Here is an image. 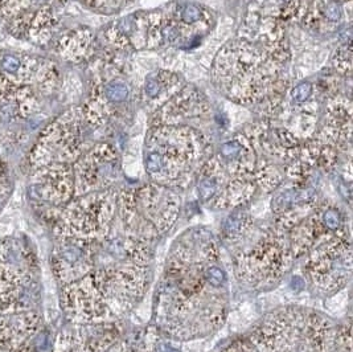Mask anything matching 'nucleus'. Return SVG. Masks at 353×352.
I'll use <instances>...</instances> for the list:
<instances>
[{"label":"nucleus","instance_id":"1","mask_svg":"<svg viewBox=\"0 0 353 352\" xmlns=\"http://www.w3.org/2000/svg\"><path fill=\"white\" fill-rule=\"evenodd\" d=\"M217 260L219 248L206 229H191L172 249L158 298V323L172 338L206 335L224 323L225 286L206 278V268Z\"/></svg>","mask_w":353,"mask_h":352},{"label":"nucleus","instance_id":"2","mask_svg":"<svg viewBox=\"0 0 353 352\" xmlns=\"http://www.w3.org/2000/svg\"><path fill=\"white\" fill-rule=\"evenodd\" d=\"M147 283V266L134 262L109 264L66 287L67 311L80 322H114L143 297Z\"/></svg>","mask_w":353,"mask_h":352},{"label":"nucleus","instance_id":"3","mask_svg":"<svg viewBox=\"0 0 353 352\" xmlns=\"http://www.w3.org/2000/svg\"><path fill=\"white\" fill-rule=\"evenodd\" d=\"M252 343L259 352H336L337 330L327 316L286 307L263 319Z\"/></svg>","mask_w":353,"mask_h":352},{"label":"nucleus","instance_id":"4","mask_svg":"<svg viewBox=\"0 0 353 352\" xmlns=\"http://www.w3.org/2000/svg\"><path fill=\"white\" fill-rule=\"evenodd\" d=\"M204 142L195 130L163 126L151 131L147 143V172L156 184L183 187L204 155Z\"/></svg>","mask_w":353,"mask_h":352},{"label":"nucleus","instance_id":"5","mask_svg":"<svg viewBox=\"0 0 353 352\" xmlns=\"http://www.w3.org/2000/svg\"><path fill=\"white\" fill-rule=\"evenodd\" d=\"M224 52L235 62H226L228 71H217V82L229 95L257 97L276 78L278 68L265 50L248 41L230 44ZM259 98V97H258Z\"/></svg>","mask_w":353,"mask_h":352},{"label":"nucleus","instance_id":"6","mask_svg":"<svg viewBox=\"0 0 353 352\" xmlns=\"http://www.w3.org/2000/svg\"><path fill=\"white\" fill-rule=\"evenodd\" d=\"M117 212L118 195L114 191L93 192L66 209L62 227L69 237L91 241L109 235Z\"/></svg>","mask_w":353,"mask_h":352},{"label":"nucleus","instance_id":"7","mask_svg":"<svg viewBox=\"0 0 353 352\" xmlns=\"http://www.w3.org/2000/svg\"><path fill=\"white\" fill-rule=\"evenodd\" d=\"M290 257L293 255L286 235L269 229L252 246L235 254V275L246 282L276 278Z\"/></svg>","mask_w":353,"mask_h":352},{"label":"nucleus","instance_id":"8","mask_svg":"<svg viewBox=\"0 0 353 352\" xmlns=\"http://www.w3.org/2000/svg\"><path fill=\"white\" fill-rule=\"evenodd\" d=\"M352 270L349 244L339 237H328L315 245L307 262V273L313 285L324 292H336L345 286Z\"/></svg>","mask_w":353,"mask_h":352},{"label":"nucleus","instance_id":"9","mask_svg":"<svg viewBox=\"0 0 353 352\" xmlns=\"http://www.w3.org/2000/svg\"><path fill=\"white\" fill-rule=\"evenodd\" d=\"M131 204L136 215L159 235L171 229L180 209V200L173 189L156 183L145 185L131 194Z\"/></svg>","mask_w":353,"mask_h":352},{"label":"nucleus","instance_id":"10","mask_svg":"<svg viewBox=\"0 0 353 352\" xmlns=\"http://www.w3.org/2000/svg\"><path fill=\"white\" fill-rule=\"evenodd\" d=\"M253 228V221L249 213L237 212L229 216L224 225V236L229 241H238Z\"/></svg>","mask_w":353,"mask_h":352},{"label":"nucleus","instance_id":"11","mask_svg":"<svg viewBox=\"0 0 353 352\" xmlns=\"http://www.w3.org/2000/svg\"><path fill=\"white\" fill-rule=\"evenodd\" d=\"M322 222L327 229L337 231L340 228V225H341V216H340L339 211H336L335 208H328L323 212Z\"/></svg>","mask_w":353,"mask_h":352},{"label":"nucleus","instance_id":"12","mask_svg":"<svg viewBox=\"0 0 353 352\" xmlns=\"http://www.w3.org/2000/svg\"><path fill=\"white\" fill-rule=\"evenodd\" d=\"M222 352H259L256 345L249 340H235Z\"/></svg>","mask_w":353,"mask_h":352},{"label":"nucleus","instance_id":"13","mask_svg":"<svg viewBox=\"0 0 353 352\" xmlns=\"http://www.w3.org/2000/svg\"><path fill=\"white\" fill-rule=\"evenodd\" d=\"M140 340H135V342H123L122 344L117 345L113 351L108 352H146L145 344L143 343H139Z\"/></svg>","mask_w":353,"mask_h":352}]
</instances>
